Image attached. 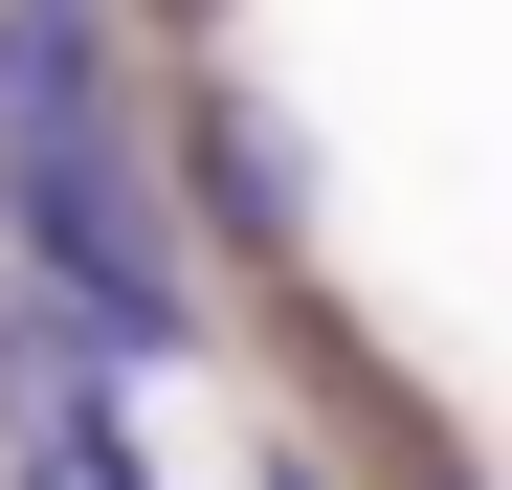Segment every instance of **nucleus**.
<instances>
[{
    "mask_svg": "<svg viewBox=\"0 0 512 490\" xmlns=\"http://www.w3.org/2000/svg\"><path fill=\"white\" fill-rule=\"evenodd\" d=\"M156 23H223V0H156Z\"/></svg>",
    "mask_w": 512,
    "mask_h": 490,
    "instance_id": "obj_5",
    "label": "nucleus"
},
{
    "mask_svg": "<svg viewBox=\"0 0 512 490\" xmlns=\"http://www.w3.org/2000/svg\"><path fill=\"white\" fill-rule=\"evenodd\" d=\"M0 357H23V401H45V424H23V490H134V446H112V401L67 379V335H45V312H23Z\"/></svg>",
    "mask_w": 512,
    "mask_h": 490,
    "instance_id": "obj_3",
    "label": "nucleus"
},
{
    "mask_svg": "<svg viewBox=\"0 0 512 490\" xmlns=\"http://www.w3.org/2000/svg\"><path fill=\"white\" fill-rule=\"evenodd\" d=\"M0 156H134V90H112L90 0H0Z\"/></svg>",
    "mask_w": 512,
    "mask_h": 490,
    "instance_id": "obj_2",
    "label": "nucleus"
},
{
    "mask_svg": "<svg viewBox=\"0 0 512 490\" xmlns=\"http://www.w3.org/2000/svg\"><path fill=\"white\" fill-rule=\"evenodd\" d=\"M201 201H223L245 245H290V156H268V112H245V90H201Z\"/></svg>",
    "mask_w": 512,
    "mask_h": 490,
    "instance_id": "obj_4",
    "label": "nucleus"
},
{
    "mask_svg": "<svg viewBox=\"0 0 512 490\" xmlns=\"http://www.w3.org/2000/svg\"><path fill=\"white\" fill-rule=\"evenodd\" d=\"M0 245H23L112 357H179V335H201L179 223H156V156H0Z\"/></svg>",
    "mask_w": 512,
    "mask_h": 490,
    "instance_id": "obj_1",
    "label": "nucleus"
},
{
    "mask_svg": "<svg viewBox=\"0 0 512 490\" xmlns=\"http://www.w3.org/2000/svg\"><path fill=\"white\" fill-rule=\"evenodd\" d=\"M268 490H334V468H268Z\"/></svg>",
    "mask_w": 512,
    "mask_h": 490,
    "instance_id": "obj_6",
    "label": "nucleus"
}]
</instances>
